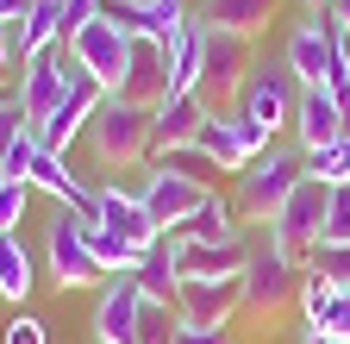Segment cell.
<instances>
[{
  "label": "cell",
  "mask_w": 350,
  "mask_h": 344,
  "mask_svg": "<svg viewBox=\"0 0 350 344\" xmlns=\"http://www.w3.org/2000/svg\"><path fill=\"white\" fill-rule=\"evenodd\" d=\"M319 19H325V25L344 38V31H350V0H325V13H319Z\"/></svg>",
  "instance_id": "cell-41"
},
{
  "label": "cell",
  "mask_w": 350,
  "mask_h": 344,
  "mask_svg": "<svg viewBox=\"0 0 350 344\" xmlns=\"http://www.w3.org/2000/svg\"><path fill=\"white\" fill-rule=\"evenodd\" d=\"M44 269H51V282H57L63 294L107 282V263L94 256V244H88V220H75L69 207H57L51 232H44Z\"/></svg>",
  "instance_id": "cell-5"
},
{
  "label": "cell",
  "mask_w": 350,
  "mask_h": 344,
  "mask_svg": "<svg viewBox=\"0 0 350 344\" xmlns=\"http://www.w3.org/2000/svg\"><path fill=\"white\" fill-rule=\"evenodd\" d=\"M213 194H219V188H200V182H188V176H175V169H150V182H144V207H150V220H157L163 232H175L182 220H194Z\"/></svg>",
  "instance_id": "cell-16"
},
{
  "label": "cell",
  "mask_w": 350,
  "mask_h": 344,
  "mask_svg": "<svg viewBox=\"0 0 350 344\" xmlns=\"http://www.w3.org/2000/svg\"><path fill=\"white\" fill-rule=\"evenodd\" d=\"M63 63H69V44H51L44 57H31V63L19 69V88H13V94H19V107H25V119H31V132L63 107Z\"/></svg>",
  "instance_id": "cell-15"
},
{
  "label": "cell",
  "mask_w": 350,
  "mask_h": 344,
  "mask_svg": "<svg viewBox=\"0 0 350 344\" xmlns=\"http://www.w3.org/2000/svg\"><path fill=\"white\" fill-rule=\"evenodd\" d=\"M200 88V19H188V31L169 51V94H194Z\"/></svg>",
  "instance_id": "cell-26"
},
{
  "label": "cell",
  "mask_w": 350,
  "mask_h": 344,
  "mask_svg": "<svg viewBox=\"0 0 350 344\" xmlns=\"http://www.w3.org/2000/svg\"><path fill=\"white\" fill-rule=\"evenodd\" d=\"M157 169H175V176H188V182H200V188H219V176H226V169H219L200 144H182V150L157 157Z\"/></svg>",
  "instance_id": "cell-29"
},
{
  "label": "cell",
  "mask_w": 350,
  "mask_h": 344,
  "mask_svg": "<svg viewBox=\"0 0 350 344\" xmlns=\"http://www.w3.org/2000/svg\"><path fill=\"white\" fill-rule=\"evenodd\" d=\"M306 13H325V0H306Z\"/></svg>",
  "instance_id": "cell-45"
},
{
  "label": "cell",
  "mask_w": 350,
  "mask_h": 344,
  "mask_svg": "<svg viewBox=\"0 0 350 344\" xmlns=\"http://www.w3.org/2000/svg\"><path fill=\"white\" fill-rule=\"evenodd\" d=\"M300 276H306V263H294L275 238H262L250 250L244 276H238L244 282V313L250 319H275L282 307H294V300H300Z\"/></svg>",
  "instance_id": "cell-4"
},
{
  "label": "cell",
  "mask_w": 350,
  "mask_h": 344,
  "mask_svg": "<svg viewBox=\"0 0 350 344\" xmlns=\"http://www.w3.org/2000/svg\"><path fill=\"white\" fill-rule=\"evenodd\" d=\"M250 250L256 244H244V232H238L226 244H175V263H182V276H200V282H232V276H244Z\"/></svg>",
  "instance_id": "cell-20"
},
{
  "label": "cell",
  "mask_w": 350,
  "mask_h": 344,
  "mask_svg": "<svg viewBox=\"0 0 350 344\" xmlns=\"http://www.w3.org/2000/svg\"><path fill=\"white\" fill-rule=\"evenodd\" d=\"M0 344H44V319H31V313L7 319V338H0Z\"/></svg>",
  "instance_id": "cell-39"
},
{
  "label": "cell",
  "mask_w": 350,
  "mask_h": 344,
  "mask_svg": "<svg viewBox=\"0 0 350 344\" xmlns=\"http://www.w3.org/2000/svg\"><path fill=\"white\" fill-rule=\"evenodd\" d=\"M138 307H144V288L138 276H107L100 300H94V344H138Z\"/></svg>",
  "instance_id": "cell-12"
},
{
  "label": "cell",
  "mask_w": 350,
  "mask_h": 344,
  "mask_svg": "<svg viewBox=\"0 0 350 344\" xmlns=\"http://www.w3.org/2000/svg\"><path fill=\"white\" fill-rule=\"evenodd\" d=\"M107 19H119L125 38H150L175 51V38L188 31V0H107Z\"/></svg>",
  "instance_id": "cell-11"
},
{
  "label": "cell",
  "mask_w": 350,
  "mask_h": 344,
  "mask_svg": "<svg viewBox=\"0 0 350 344\" xmlns=\"http://www.w3.org/2000/svg\"><path fill=\"white\" fill-rule=\"evenodd\" d=\"M294 75H300V88H325V81L344 69V57H338V31L319 19V13H306L294 31H288V57H282Z\"/></svg>",
  "instance_id": "cell-9"
},
{
  "label": "cell",
  "mask_w": 350,
  "mask_h": 344,
  "mask_svg": "<svg viewBox=\"0 0 350 344\" xmlns=\"http://www.w3.org/2000/svg\"><path fill=\"white\" fill-rule=\"evenodd\" d=\"M313 269H325L332 282H350V244H319L313 250Z\"/></svg>",
  "instance_id": "cell-36"
},
{
  "label": "cell",
  "mask_w": 350,
  "mask_h": 344,
  "mask_svg": "<svg viewBox=\"0 0 350 344\" xmlns=\"http://www.w3.org/2000/svg\"><path fill=\"white\" fill-rule=\"evenodd\" d=\"M194 144H200L219 169H232V176H238V169H250L275 138L262 132V125H250L244 113H206V125H200V138H194Z\"/></svg>",
  "instance_id": "cell-8"
},
{
  "label": "cell",
  "mask_w": 350,
  "mask_h": 344,
  "mask_svg": "<svg viewBox=\"0 0 350 344\" xmlns=\"http://www.w3.org/2000/svg\"><path fill=\"white\" fill-rule=\"evenodd\" d=\"M200 125H206L200 94H169V101L150 113V163L169 157V150H182V144H194V138H200Z\"/></svg>",
  "instance_id": "cell-18"
},
{
  "label": "cell",
  "mask_w": 350,
  "mask_h": 344,
  "mask_svg": "<svg viewBox=\"0 0 350 344\" xmlns=\"http://www.w3.org/2000/svg\"><path fill=\"white\" fill-rule=\"evenodd\" d=\"M300 176H306V157H300V150L269 144L250 169H238L232 213H238V220H250V226H269V220H275V207L294 194V182H300Z\"/></svg>",
  "instance_id": "cell-1"
},
{
  "label": "cell",
  "mask_w": 350,
  "mask_h": 344,
  "mask_svg": "<svg viewBox=\"0 0 350 344\" xmlns=\"http://www.w3.org/2000/svg\"><path fill=\"white\" fill-rule=\"evenodd\" d=\"M100 7H107V0H63V44H69L88 19H100Z\"/></svg>",
  "instance_id": "cell-37"
},
{
  "label": "cell",
  "mask_w": 350,
  "mask_h": 344,
  "mask_svg": "<svg viewBox=\"0 0 350 344\" xmlns=\"http://www.w3.org/2000/svg\"><path fill=\"white\" fill-rule=\"evenodd\" d=\"M175 344H232V326H182Z\"/></svg>",
  "instance_id": "cell-40"
},
{
  "label": "cell",
  "mask_w": 350,
  "mask_h": 344,
  "mask_svg": "<svg viewBox=\"0 0 350 344\" xmlns=\"http://www.w3.org/2000/svg\"><path fill=\"white\" fill-rule=\"evenodd\" d=\"M182 338V313H175V300H150L138 307V344H175Z\"/></svg>",
  "instance_id": "cell-27"
},
{
  "label": "cell",
  "mask_w": 350,
  "mask_h": 344,
  "mask_svg": "<svg viewBox=\"0 0 350 344\" xmlns=\"http://www.w3.org/2000/svg\"><path fill=\"white\" fill-rule=\"evenodd\" d=\"M69 51H75V63L94 75L107 94H113V88H119V75H125V57H131V38H125L119 19H107V7H100V19H88V25L69 38Z\"/></svg>",
  "instance_id": "cell-10"
},
{
  "label": "cell",
  "mask_w": 350,
  "mask_h": 344,
  "mask_svg": "<svg viewBox=\"0 0 350 344\" xmlns=\"http://www.w3.org/2000/svg\"><path fill=\"white\" fill-rule=\"evenodd\" d=\"M294 138H300V150H319V144L350 138V113L332 101V88H300V107H294Z\"/></svg>",
  "instance_id": "cell-17"
},
{
  "label": "cell",
  "mask_w": 350,
  "mask_h": 344,
  "mask_svg": "<svg viewBox=\"0 0 350 344\" xmlns=\"http://www.w3.org/2000/svg\"><path fill=\"white\" fill-rule=\"evenodd\" d=\"M338 57H344V69H350V31H344V38H338Z\"/></svg>",
  "instance_id": "cell-43"
},
{
  "label": "cell",
  "mask_w": 350,
  "mask_h": 344,
  "mask_svg": "<svg viewBox=\"0 0 350 344\" xmlns=\"http://www.w3.org/2000/svg\"><path fill=\"white\" fill-rule=\"evenodd\" d=\"M31 250L19 244V232H0V300H13V307H19V300L31 294Z\"/></svg>",
  "instance_id": "cell-25"
},
{
  "label": "cell",
  "mask_w": 350,
  "mask_h": 344,
  "mask_svg": "<svg viewBox=\"0 0 350 344\" xmlns=\"http://www.w3.org/2000/svg\"><path fill=\"white\" fill-rule=\"evenodd\" d=\"M294 107H300V75L288 69V63H262V69H250V81H244V94H238V113L250 119V125H262V132H294Z\"/></svg>",
  "instance_id": "cell-7"
},
{
  "label": "cell",
  "mask_w": 350,
  "mask_h": 344,
  "mask_svg": "<svg viewBox=\"0 0 350 344\" xmlns=\"http://www.w3.org/2000/svg\"><path fill=\"white\" fill-rule=\"evenodd\" d=\"M250 38H238V31H219V25H206L200 19V107L206 113H232V101L244 94V81H250Z\"/></svg>",
  "instance_id": "cell-3"
},
{
  "label": "cell",
  "mask_w": 350,
  "mask_h": 344,
  "mask_svg": "<svg viewBox=\"0 0 350 344\" xmlns=\"http://www.w3.org/2000/svg\"><path fill=\"white\" fill-rule=\"evenodd\" d=\"M306 332H325L332 344H350V282H338V294H332V307L306 326Z\"/></svg>",
  "instance_id": "cell-31"
},
{
  "label": "cell",
  "mask_w": 350,
  "mask_h": 344,
  "mask_svg": "<svg viewBox=\"0 0 350 344\" xmlns=\"http://www.w3.org/2000/svg\"><path fill=\"white\" fill-rule=\"evenodd\" d=\"M31 157H38V132H25L7 157H0V182H25L31 176Z\"/></svg>",
  "instance_id": "cell-35"
},
{
  "label": "cell",
  "mask_w": 350,
  "mask_h": 344,
  "mask_svg": "<svg viewBox=\"0 0 350 344\" xmlns=\"http://www.w3.org/2000/svg\"><path fill=\"white\" fill-rule=\"evenodd\" d=\"M169 238H175V244H226V238H238V213H232L226 194H213L194 220H182Z\"/></svg>",
  "instance_id": "cell-23"
},
{
  "label": "cell",
  "mask_w": 350,
  "mask_h": 344,
  "mask_svg": "<svg viewBox=\"0 0 350 344\" xmlns=\"http://www.w3.org/2000/svg\"><path fill=\"white\" fill-rule=\"evenodd\" d=\"M19 13H25V0H0V25H13Z\"/></svg>",
  "instance_id": "cell-42"
},
{
  "label": "cell",
  "mask_w": 350,
  "mask_h": 344,
  "mask_svg": "<svg viewBox=\"0 0 350 344\" xmlns=\"http://www.w3.org/2000/svg\"><path fill=\"white\" fill-rule=\"evenodd\" d=\"M300 157H306V176H313V182H325V188H344L350 182V138L319 144V150H300Z\"/></svg>",
  "instance_id": "cell-28"
},
{
  "label": "cell",
  "mask_w": 350,
  "mask_h": 344,
  "mask_svg": "<svg viewBox=\"0 0 350 344\" xmlns=\"http://www.w3.org/2000/svg\"><path fill=\"white\" fill-rule=\"evenodd\" d=\"M332 294H338V282H332L325 269H313V263H306V276H300V313H306V326H313V319L332 307Z\"/></svg>",
  "instance_id": "cell-30"
},
{
  "label": "cell",
  "mask_w": 350,
  "mask_h": 344,
  "mask_svg": "<svg viewBox=\"0 0 350 344\" xmlns=\"http://www.w3.org/2000/svg\"><path fill=\"white\" fill-rule=\"evenodd\" d=\"M119 101H131V107H163L169 101V51L163 44H150V38H131V57H125V75H119V88H113Z\"/></svg>",
  "instance_id": "cell-14"
},
{
  "label": "cell",
  "mask_w": 350,
  "mask_h": 344,
  "mask_svg": "<svg viewBox=\"0 0 350 344\" xmlns=\"http://www.w3.org/2000/svg\"><path fill=\"white\" fill-rule=\"evenodd\" d=\"M300 344H332V338L325 332H300Z\"/></svg>",
  "instance_id": "cell-44"
},
{
  "label": "cell",
  "mask_w": 350,
  "mask_h": 344,
  "mask_svg": "<svg viewBox=\"0 0 350 344\" xmlns=\"http://www.w3.org/2000/svg\"><path fill=\"white\" fill-rule=\"evenodd\" d=\"M13 44H19V69L51 44H63V0H25V13L13 19Z\"/></svg>",
  "instance_id": "cell-21"
},
{
  "label": "cell",
  "mask_w": 350,
  "mask_h": 344,
  "mask_svg": "<svg viewBox=\"0 0 350 344\" xmlns=\"http://www.w3.org/2000/svg\"><path fill=\"white\" fill-rule=\"evenodd\" d=\"M81 138H88V150H94L100 169H131V163L150 157V107H131V101L107 94Z\"/></svg>",
  "instance_id": "cell-2"
},
{
  "label": "cell",
  "mask_w": 350,
  "mask_h": 344,
  "mask_svg": "<svg viewBox=\"0 0 350 344\" xmlns=\"http://www.w3.org/2000/svg\"><path fill=\"white\" fill-rule=\"evenodd\" d=\"M94 226L119 232L125 244H138V250H150V244L163 238V226L150 220L144 194H125V188H100V220H94Z\"/></svg>",
  "instance_id": "cell-19"
},
{
  "label": "cell",
  "mask_w": 350,
  "mask_h": 344,
  "mask_svg": "<svg viewBox=\"0 0 350 344\" xmlns=\"http://www.w3.org/2000/svg\"><path fill=\"white\" fill-rule=\"evenodd\" d=\"M0 88H19V44H13V25H0Z\"/></svg>",
  "instance_id": "cell-38"
},
{
  "label": "cell",
  "mask_w": 350,
  "mask_h": 344,
  "mask_svg": "<svg viewBox=\"0 0 350 344\" xmlns=\"http://www.w3.org/2000/svg\"><path fill=\"white\" fill-rule=\"evenodd\" d=\"M175 313H182V326H232L244 313V282H200V276H182V288H175Z\"/></svg>",
  "instance_id": "cell-13"
},
{
  "label": "cell",
  "mask_w": 350,
  "mask_h": 344,
  "mask_svg": "<svg viewBox=\"0 0 350 344\" xmlns=\"http://www.w3.org/2000/svg\"><path fill=\"white\" fill-rule=\"evenodd\" d=\"M269 13H275V0H206V25H219V31H238V38H256L262 25H269Z\"/></svg>",
  "instance_id": "cell-24"
},
{
  "label": "cell",
  "mask_w": 350,
  "mask_h": 344,
  "mask_svg": "<svg viewBox=\"0 0 350 344\" xmlns=\"http://www.w3.org/2000/svg\"><path fill=\"white\" fill-rule=\"evenodd\" d=\"M325 207H332V188L325 182H313V176H300L294 182V194L275 207V220L262 226L294 263H313V250H319V232H325Z\"/></svg>",
  "instance_id": "cell-6"
},
{
  "label": "cell",
  "mask_w": 350,
  "mask_h": 344,
  "mask_svg": "<svg viewBox=\"0 0 350 344\" xmlns=\"http://www.w3.org/2000/svg\"><path fill=\"white\" fill-rule=\"evenodd\" d=\"M319 244H350V182L332 188V207H325V232Z\"/></svg>",
  "instance_id": "cell-32"
},
{
  "label": "cell",
  "mask_w": 350,
  "mask_h": 344,
  "mask_svg": "<svg viewBox=\"0 0 350 344\" xmlns=\"http://www.w3.org/2000/svg\"><path fill=\"white\" fill-rule=\"evenodd\" d=\"M131 276H138V288L150 294V300H175V288H182V263H175V238L163 232L144 256H138V269H131Z\"/></svg>",
  "instance_id": "cell-22"
},
{
  "label": "cell",
  "mask_w": 350,
  "mask_h": 344,
  "mask_svg": "<svg viewBox=\"0 0 350 344\" xmlns=\"http://www.w3.org/2000/svg\"><path fill=\"white\" fill-rule=\"evenodd\" d=\"M25 200H31V182H0V232H19Z\"/></svg>",
  "instance_id": "cell-34"
},
{
  "label": "cell",
  "mask_w": 350,
  "mask_h": 344,
  "mask_svg": "<svg viewBox=\"0 0 350 344\" xmlns=\"http://www.w3.org/2000/svg\"><path fill=\"white\" fill-rule=\"evenodd\" d=\"M7 94H13V88H0V101H7Z\"/></svg>",
  "instance_id": "cell-46"
},
{
  "label": "cell",
  "mask_w": 350,
  "mask_h": 344,
  "mask_svg": "<svg viewBox=\"0 0 350 344\" xmlns=\"http://www.w3.org/2000/svg\"><path fill=\"white\" fill-rule=\"evenodd\" d=\"M31 132V119H25V107H19V94H7V101H0V157H7L19 138Z\"/></svg>",
  "instance_id": "cell-33"
}]
</instances>
